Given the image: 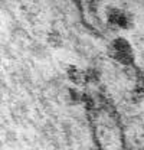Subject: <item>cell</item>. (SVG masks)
Segmentation results:
<instances>
[{"label":"cell","mask_w":144,"mask_h":150,"mask_svg":"<svg viewBox=\"0 0 144 150\" xmlns=\"http://www.w3.org/2000/svg\"><path fill=\"white\" fill-rule=\"evenodd\" d=\"M114 51H115V56L120 58L121 61H124L127 56H130V48L127 45V42L124 40H118L114 45Z\"/></svg>","instance_id":"obj_1"}]
</instances>
